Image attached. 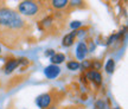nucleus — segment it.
Instances as JSON below:
<instances>
[{"instance_id":"f257e3e1","label":"nucleus","mask_w":128,"mask_h":109,"mask_svg":"<svg viewBox=\"0 0 128 109\" xmlns=\"http://www.w3.org/2000/svg\"><path fill=\"white\" fill-rule=\"evenodd\" d=\"M0 26L10 31H23L26 27V23L14 10L0 7Z\"/></svg>"},{"instance_id":"f03ea898","label":"nucleus","mask_w":128,"mask_h":109,"mask_svg":"<svg viewBox=\"0 0 128 109\" xmlns=\"http://www.w3.org/2000/svg\"><path fill=\"white\" fill-rule=\"evenodd\" d=\"M44 2L42 1H33V0H25L19 2L18 12L28 18H36L43 12Z\"/></svg>"},{"instance_id":"7ed1b4c3","label":"nucleus","mask_w":128,"mask_h":109,"mask_svg":"<svg viewBox=\"0 0 128 109\" xmlns=\"http://www.w3.org/2000/svg\"><path fill=\"white\" fill-rule=\"evenodd\" d=\"M54 96L51 92H46V94H42L36 98V104L40 109H49L54 102Z\"/></svg>"},{"instance_id":"20e7f679","label":"nucleus","mask_w":128,"mask_h":109,"mask_svg":"<svg viewBox=\"0 0 128 109\" xmlns=\"http://www.w3.org/2000/svg\"><path fill=\"white\" fill-rule=\"evenodd\" d=\"M26 63H28V59H25V58H12L6 62V64H5V66H4V70L6 74H11V72H13L19 65L26 64Z\"/></svg>"},{"instance_id":"39448f33","label":"nucleus","mask_w":128,"mask_h":109,"mask_svg":"<svg viewBox=\"0 0 128 109\" xmlns=\"http://www.w3.org/2000/svg\"><path fill=\"white\" fill-rule=\"evenodd\" d=\"M60 74V68L58 65L51 64V65H48V66L44 69V75H45L46 78H49V80H54V78L58 77Z\"/></svg>"},{"instance_id":"423d86ee","label":"nucleus","mask_w":128,"mask_h":109,"mask_svg":"<svg viewBox=\"0 0 128 109\" xmlns=\"http://www.w3.org/2000/svg\"><path fill=\"white\" fill-rule=\"evenodd\" d=\"M86 78H88L89 81H92V83H95L96 86H98L102 84V76L96 70H92V69L88 70V72L86 74Z\"/></svg>"},{"instance_id":"0eeeda50","label":"nucleus","mask_w":128,"mask_h":109,"mask_svg":"<svg viewBox=\"0 0 128 109\" xmlns=\"http://www.w3.org/2000/svg\"><path fill=\"white\" fill-rule=\"evenodd\" d=\"M88 51H89V49H88L87 43L80 42L77 44V46H76V57H77V59H80V60L84 59L88 54Z\"/></svg>"},{"instance_id":"6e6552de","label":"nucleus","mask_w":128,"mask_h":109,"mask_svg":"<svg viewBox=\"0 0 128 109\" xmlns=\"http://www.w3.org/2000/svg\"><path fill=\"white\" fill-rule=\"evenodd\" d=\"M76 37H77V30H76V31L70 32V33H68V34H65V36L63 37V39H62V45L65 46V48L71 46L74 43H75Z\"/></svg>"},{"instance_id":"1a4fd4ad","label":"nucleus","mask_w":128,"mask_h":109,"mask_svg":"<svg viewBox=\"0 0 128 109\" xmlns=\"http://www.w3.org/2000/svg\"><path fill=\"white\" fill-rule=\"evenodd\" d=\"M50 5L55 10H64L69 6V1L68 0H52L50 1Z\"/></svg>"},{"instance_id":"9d476101","label":"nucleus","mask_w":128,"mask_h":109,"mask_svg":"<svg viewBox=\"0 0 128 109\" xmlns=\"http://www.w3.org/2000/svg\"><path fill=\"white\" fill-rule=\"evenodd\" d=\"M50 60L54 65H58V64L63 63L64 60H65V54H60V52H57V54H55L52 57H50Z\"/></svg>"},{"instance_id":"9b49d317","label":"nucleus","mask_w":128,"mask_h":109,"mask_svg":"<svg viewBox=\"0 0 128 109\" xmlns=\"http://www.w3.org/2000/svg\"><path fill=\"white\" fill-rule=\"evenodd\" d=\"M106 71L108 74H113V71H114L115 69V60L113 58H109L108 60H107V63H106Z\"/></svg>"},{"instance_id":"f8f14e48","label":"nucleus","mask_w":128,"mask_h":109,"mask_svg":"<svg viewBox=\"0 0 128 109\" xmlns=\"http://www.w3.org/2000/svg\"><path fill=\"white\" fill-rule=\"evenodd\" d=\"M66 68L69 70H71V71H75V70H78V69L81 68V64L78 60H70L66 63Z\"/></svg>"},{"instance_id":"ddd939ff","label":"nucleus","mask_w":128,"mask_h":109,"mask_svg":"<svg viewBox=\"0 0 128 109\" xmlns=\"http://www.w3.org/2000/svg\"><path fill=\"white\" fill-rule=\"evenodd\" d=\"M52 23H54V17L52 16H48L46 18H44L43 20L40 22L42 24V26H44V27H49L52 25Z\"/></svg>"},{"instance_id":"4468645a","label":"nucleus","mask_w":128,"mask_h":109,"mask_svg":"<svg viewBox=\"0 0 128 109\" xmlns=\"http://www.w3.org/2000/svg\"><path fill=\"white\" fill-rule=\"evenodd\" d=\"M81 26H82V23H81L80 20H75V22H72V23L70 24V27L72 28L74 31H76L78 27H81Z\"/></svg>"},{"instance_id":"2eb2a0df","label":"nucleus","mask_w":128,"mask_h":109,"mask_svg":"<svg viewBox=\"0 0 128 109\" xmlns=\"http://www.w3.org/2000/svg\"><path fill=\"white\" fill-rule=\"evenodd\" d=\"M84 4L83 1H69V6H82Z\"/></svg>"},{"instance_id":"dca6fc26","label":"nucleus","mask_w":128,"mask_h":109,"mask_svg":"<svg viewBox=\"0 0 128 109\" xmlns=\"http://www.w3.org/2000/svg\"><path fill=\"white\" fill-rule=\"evenodd\" d=\"M96 109H104V103H103V101L98 100L96 102Z\"/></svg>"},{"instance_id":"f3484780","label":"nucleus","mask_w":128,"mask_h":109,"mask_svg":"<svg viewBox=\"0 0 128 109\" xmlns=\"http://www.w3.org/2000/svg\"><path fill=\"white\" fill-rule=\"evenodd\" d=\"M56 52L52 49H49V50H46V52H45V56H48V57H52L54 54H55Z\"/></svg>"},{"instance_id":"a211bd4d","label":"nucleus","mask_w":128,"mask_h":109,"mask_svg":"<svg viewBox=\"0 0 128 109\" xmlns=\"http://www.w3.org/2000/svg\"><path fill=\"white\" fill-rule=\"evenodd\" d=\"M114 109H121V108H119V107H116V108H114Z\"/></svg>"},{"instance_id":"6ab92c4d","label":"nucleus","mask_w":128,"mask_h":109,"mask_svg":"<svg viewBox=\"0 0 128 109\" xmlns=\"http://www.w3.org/2000/svg\"><path fill=\"white\" fill-rule=\"evenodd\" d=\"M0 52H1V46H0Z\"/></svg>"}]
</instances>
